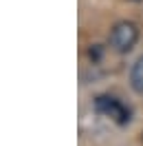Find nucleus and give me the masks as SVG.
<instances>
[{
    "mask_svg": "<svg viewBox=\"0 0 143 146\" xmlns=\"http://www.w3.org/2000/svg\"><path fill=\"white\" fill-rule=\"evenodd\" d=\"M136 42H139V29H136V25L130 22V20H121V22H117L115 27L110 29L108 44H110V49L117 51V53L132 51Z\"/></svg>",
    "mask_w": 143,
    "mask_h": 146,
    "instance_id": "nucleus-1",
    "label": "nucleus"
},
{
    "mask_svg": "<svg viewBox=\"0 0 143 146\" xmlns=\"http://www.w3.org/2000/svg\"><path fill=\"white\" fill-rule=\"evenodd\" d=\"M95 111L101 113V115H106V117H110L117 124H121V126L130 122V109L121 100L112 98V95H97L95 98Z\"/></svg>",
    "mask_w": 143,
    "mask_h": 146,
    "instance_id": "nucleus-2",
    "label": "nucleus"
},
{
    "mask_svg": "<svg viewBox=\"0 0 143 146\" xmlns=\"http://www.w3.org/2000/svg\"><path fill=\"white\" fill-rule=\"evenodd\" d=\"M130 86L134 93L143 95V55H139L134 60L132 69H130Z\"/></svg>",
    "mask_w": 143,
    "mask_h": 146,
    "instance_id": "nucleus-3",
    "label": "nucleus"
},
{
    "mask_svg": "<svg viewBox=\"0 0 143 146\" xmlns=\"http://www.w3.org/2000/svg\"><path fill=\"white\" fill-rule=\"evenodd\" d=\"M88 58H90V60H92V62L101 58V49H99V44H92V46H90V49H88Z\"/></svg>",
    "mask_w": 143,
    "mask_h": 146,
    "instance_id": "nucleus-4",
    "label": "nucleus"
},
{
    "mask_svg": "<svg viewBox=\"0 0 143 146\" xmlns=\"http://www.w3.org/2000/svg\"><path fill=\"white\" fill-rule=\"evenodd\" d=\"M141 139H143V137H141Z\"/></svg>",
    "mask_w": 143,
    "mask_h": 146,
    "instance_id": "nucleus-5",
    "label": "nucleus"
}]
</instances>
